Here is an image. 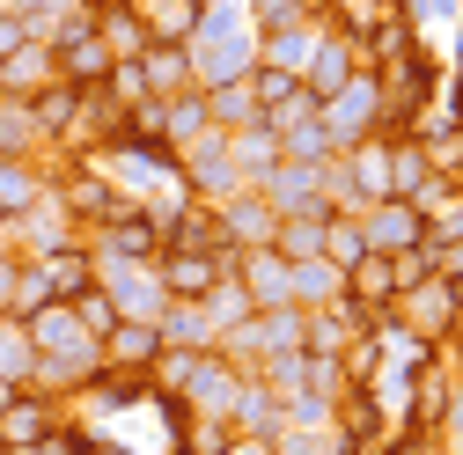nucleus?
Returning <instances> with one entry per match:
<instances>
[{"label": "nucleus", "instance_id": "f257e3e1", "mask_svg": "<svg viewBox=\"0 0 463 455\" xmlns=\"http://www.w3.org/2000/svg\"><path fill=\"white\" fill-rule=\"evenodd\" d=\"M317 118H324V133H331V147L345 154V147H354V140H368L375 125H383V81L361 67L354 81H345L338 96H324L317 103Z\"/></svg>", "mask_w": 463, "mask_h": 455}, {"label": "nucleus", "instance_id": "f03ea898", "mask_svg": "<svg viewBox=\"0 0 463 455\" xmlns=\"http://www.w3.org/2000/svg\"><path fill=\"white\" fill-rule=\"evenodd\" d=\"M390 316L412 330L420 346H449L456 323H463V309H456V294H449V279H434V272L420 279V287H404V294L390 302Z\"/></svg>", "mask_w": 463, "mask_h": 455}, {"label": "nucleus", "instance_id": "7ed1b4c3", "mask_svg": "<svg viewBox=\"0 0 463 455\" xmlns=\"http://www.w3.org/2000/svg\"><path fill=\"white\" fill-rule=\"evenodd\" d=\"M192 51H228V60H258V23L243 0H199V23L184 37Z\"/></svg>", "mask_w": 463, "mask_h": 455}, {"label": "nucleus", "instance_id": "20e7f679", "mask_svg": "<svg viewBox=\"0 0 463 455\" xmlns=\"http://www.w3.org/2000/svg\"><path fill=\"white\" fill-rule=\"evenodd\" d=\"M221 272H236V257H213V250H177V243H162V250H155V279H162V294H169V302H199Z\"/></svg>", "mask_w": 463, "mask_h": 455}, {"label": "nucleus", "instance_id": "39448f33", "mask_svg": "<svg viewBox=\"0 0 463 455\" xmlns=\"http://www.w3.org/2000/svg\"><path fill=\"white\" fill-rule=\"evenodd\" d=\"M361 236H368V250L404 257V250H420V243H427V213H420L412 199H375V206L361 213Z\"/></svg>", "mask_w": 463, "mask_h": 455}, {"label": "nucleus", "instance_id": "423d86ee", "mask_svg": "<svg viewBox=\"0 0 463 455\" xmlns=\"http://www.w3.org/2000/svg\"><path fill=\"white\" fill-rule=\"evenodd\" d=\"M60 426H67V404H60V396H44V389H15V404L0 412V441H8V455L37 448L44 433H60Z\"/></svg>", "mask_w": 463, "mask_h": 455}, {"label": "nucleus", "instance_id": "0eeeda50", "mask_svg": "<svg viewBox=\"0 0 463 455\" xmlns=\"http://www.w3.org/2000/svg\"><path fill=\"white\" fill-rule=\"evenodd\" d=\"M236 389H243V367L236 360H221L213 346L206 353H192V375H184V412H221L228 419V404H236Z\"/></svg>", "mask_w": 463, "mask_h": 455}, {"label": "nucleus", "instance_id": "6e6552de", "mask_svg": "<svg viewBox=\"0 0 463 455\" xmlns=\"http://www.w3.org/2000/svg\"><path fill=\"white\" fill-rule=\"evenodd\" d=\"M228 426H236L243 441H265V448H279V433H287V396H272L258 375H243L236 404H228Z\"/></svg>", "mask_w": 463, "mask_h": 455}, {"label": "nucleus", "instance_id": "1a4fd4ad", "mask_svg": "<svg viewBox=\"0 0 463 455\" xmlns=\"http://www.w3.org/2000/svg\"><path fill=\"white\" fill-rule=\"evenodd\" d=\"M52 191H60V206L74 213V228H103L118 206H133V199H118V191H110V177H103V169H74V177H60Z\"/></svg>", "mask_w": 463, "mask_h": 455}, {"label": "nucleus", "instance_id": "9d476101", "mask_svg": "<svg viewBox=\"0 0 463 455\" xmlns=\"http://www.w3.org/2000/svg\"><path fill=\"white\" fill-rule=\"evenodd\" d=\"M213 213H221V228H228V243H236V250H265L279 236V213L258 199V184H243L236 199H221Z\"/></svg>", "mask_w": 463, "mask_h": 455}, {"label": "nucleus", "instance_id": "9b49d317", "mask_svg": "<svg viewBox=\"0 0 463 455\" xmlns=\"http://www.w3.org/2000/svg\"><path fill=\"white\" fill-rule=\"evenodd\" d=\"M96 353H103L110 375H147L155 353H162V330H155V323H110V330L96 338Z\"/></svg>", "mask_w": 463, "mask_h": 455}, {"label": "nucleus", "instance_id": "f8f14e48", "mask_svg": "<svg viewBox=\"0 0 463 455\" xmlns=\"http://www.w3.org/2000/svg\"><path fill=\"white\" fill-rule=\"evenodd\" d=\"M345 302H354V309L375 323V316L397 302V265H390L383 250H368L361 265H345Z\"/></svg>", "mask_w": 463, "mask_h": 455}, {"label": "nucleus", "instance_id": "ddd939ff", "mask_svg": "<svg viewBox=\"0 0 463 455\" xmlns=\"http://www.w3.org/2000/svg\"><path fill=\"white\" fill-rule=\"evenodd\" d=\"M324 23H287V30H258V67H279V74H295L309 67V51H317Z\"/></svg>", "mask_w": 463, "mask_h": 455}, {"label": "nucleus", "instance_id": "4468645a", "mask_svg": "<svg viewBox=\"0 0 463 455\" xmlns=\"http://www.w3.org/2000/svg\"><path fill=\"white\" fill-rule=\"evenodd\" d=\"M126 8L140 15L147 44H184L192 23H199V0H126Z\"/></svg>", "mask_w": 463, "mask_h": 455}, {"label": "nucleus", "instance_id": "2eb2a0df", "mask_svg": "<svg viewBox=\"0 0 463 455\" xmlns=\"http://www.w3.org/2000/svg\"><path fill=\"white\" fill-rule=\"evenodd\" d=\"M155 330H162V353H206L213 346V323H206L199 302H169L155 316Z\"/></svg>", "mask_w": 463, "mask_h": 455}, {"label": "nucleus", "instance_id": "dca6fc26", "mask_svg": "<svg viewBox=\"0 0 463 455\" xmlns=\"http://www.w3.org/2000/svg\"><path fill=\"white\" fill-rule=\"evenodd\" d=\"M37 118H30V96L0 88V162H37Z\"/></svg>", "mask_w": 463, "mask_h": 455}, {"label": "nucleus", "instance_id": "f3484780", "mask_svg": "<svg viewBox=\"0 0 463 455\" xmlns=\"http://www.w3.org/2000/svg\"><path fill=\"white\" fill-rule=\"evenodd\" d=\"M228 162H236V169H243V177L258 184V177H265V169L279 162V133H272L265 118H250V125H236V133H228Z\"/></svg>", "mask_w": 463, "mask_h": 455}, {"label": "nucleus", "instance_id": "a211bd4d", "mask_svg": "<svg viewBox=\"0 0 463 455\" xmlns=\"http://www.w3.org/2000/svg\"><path fill=\"white\" fill-rule=\"evenodd\" d=\"M23 330H30V346H37V353H60V346H74V338H89L81 316H74V302H44V309H30Z\"/></svg>", "mask_w": 463, "mask_h": 455}, {"label": "nucleus", "instance_id": "6ab92c4d", "mask_svg": "<svg viewBox=\"0 0 463 455\" xmlns=\"http://www.w3.org/2000/svg\"><path fill=\"white\" fill-rule=\"evenodd\" d=\"M449 389H456V382H449V367H441V360H420V367H412V426H420V433H434V426H441Z\"/></svg>", "mask_w": 463, "mask_h": 455}, {"label": "nucleus", "instance_id": "aec40b11", "mask_svg": "<svg viewBox=\"0 0 463 455\" xmlns=\"http://www.w3.org/2000/svg\"><path fill=\"white\" fill-rule=\"evenodd\" d=\"M44 191H52V184H44L37 162H0V220H23Z\"/></svg>", "mask_w": 463, "mask_h": 455}, {"label": "nucleus", "instance_id": "412c9836", "mask_svg": "<svg viewBox=\"0 0 463 455\" xmlns=\"http://www.w3.org/2000/svg\"><path fill=\"white\" fill-rule=\"evenodd\" d=\"M140 74H147V96H184V88H192L184 44H147V51H140Z\"/></svg>", "mask_w": 463, "mask_h": 455}, {"label": "nucleus", "instance_id": "4be33fe9", "mask_svg": "<svg viewBox=\"0 0 463 455\" xmlns=\"http://www.w3.org/2000/svg\"><path fill=\"white\" fill-rule=\"evenodd\" d=\"M287 294H295V309H324V302H338V294H345V272H338V265H324V257H309V265L287 272Z\"/></svg>", "mask_w": 463, "mask_h": 455}, {"label": "nucleus", "instance_id": "5701e85b", "mask_svg": "<svg viewBox=\"0 0 463 455\" xmlns=\"http://www.w3.org/2000/svg\"><path fill=\"white\" fill-rule=\"evenodd\" d=\"M206 118H213L221 133H236V125H250V118H258V96H250V74H243V81H213V88H206Z\"/></svg>", "mask_w": 463, "mask_h": 455}, {"label": "nucleus", "instance_id": "b1692460", "mask_svg": "<svg viewBox=\"0 0 463 455\" xmlns=\"http://www.w3.org/2000/svg\"><path fill=\"white\" fill-rule=\"evenodd\" d=\"M324 220H331V213H287L279 236H272V250H279L287 265H309V257L324 250Z\"/></svg>", "mask_w": 463, "mask_h": 455}, {"label": "nucleus", "instance_id": "393cba45", "mask_svg": "<svg viewBox=\"0 0 463 455\" xmlns=\"http://www.w3.org/2000/svg\"><path fill=\"white\" fill-rule=\"evenodd\" d=\"M96 37L110 44V60H140L147 51V30H140V15L126 8V0L118 8H96Z\"/></svg>", "mask_w": 463, "mask_h": 455}, {"label": "nucleus", "instance_id": "a878e982", "mask_svg": "<svg viewBox=\"0 0 463 455\" xmlns=\"http://www.w3.org/2000/svg\"><path fill=\"white\" fill-rule=\"evenodd\" d=\"M279 154H287V162H338V147H331V133H324L317 110H302V118L279 133Z\"/></svg>", "mask_w": 463, "mask_h": 455}, {"label": "nucleus", "instance_id": "bb28decb", "mask_svg": "<svg viewBox=\"0 0 463 455\" xmlns=\"http://www.w3.org/2000/svg\"><path fill=\"white\" fill-rule=\"evenodd\" d=\"M317 257H324V265H338V272H345V265H361V257H368L361 213H331V220H324V250H317Z\"/></svg>", "mask_w": 463, "mask_h": 455}, {"label": "nucleus", "instance_id": "cd10ccee", "mask_svg": "<svg viewBox=\"0 0 463 455\" xmlns=\"http://www.w3.org/2000/svg\"><path fill=\"white\" fill-rule=\"evenodd\" d=\"M30 367H37V346H30L23 316H0V382H23L30 389Z\"/></svg>", "mask_w": 463, "mask_h": 455}, {"label": "nucleus", "instance_id": "c85d7f7f", "mask_svg": "<svg viewBox=\"0 0 463 455\" xmlns=\"http://www.w3.org/2000/svg\"><path fill=\"white\" fill-rule=\"evenodd\" d=\"M228 441H236V426L221 412H192L184 419V455H228Z\"/></svg>", "mask_w": 463, "mask_h": 455}, {"label": "nucleus", "instance_id": "c756f323", "mask_svg": "<svg viewBox=\"0 0 463 455\" xmlns=\"http://www.w3.org/2000/svg\"><path fill=\"white\" fill-rule=\"evenodd\" d=\"M103 96H110V110H133V103H147V74H140V60H118L103 74Z\"/></svg>", "mask_w": 463, "mask_h": 455}, {"label": "nucleus", "instance_id": "7c9ffc66", "mask_svg": "<svg viewBox=\"0 0 463 455\" xmlns=\"http://www.w3.org/2000/svg\"><path fill=\"white\" fill-rule=\"evenodd\" d=\"M74 316H81V330H89V338H103L110 323H118V309H110V294H103V287H81V294H74Z\"/></svg>", "mask_w": 463, "mask_h": 455}, {"label": "nucleus", "instance_id": "2f4dec72", "mask_svg": "<svg viewBox=\"0 0 463 455\" xmlns=\"http://www.w3.org/2000/svg\"><path fill=\"white\" fill-rule=\"evenodd\" d=\"M15 294H23V257H15V250H0V316L15 309Z\"/></svg>", "mask_w": 463, "mask_h": 455}, {"label": "nucleus", "instance_id": "473e14b6", "mask_svg": "<svg viewBox=\"0 0 463 455\" xmlns=\"http://www.w3.org/2000/svg\"><path fill=\"white\" fill-rule=\"evenodd\" d=\"M434 441H449V448L463 455V389H449V412H441V426H434Z\"/></svg>", "mask_w": 463, "mask_h": 455}, {"label": "nucleus", "instance_id": "72a5a7b5", "mask_svg": "<svg viewBox=\"0 0 463 455\" xmlns=\"http://www.w3.org/2000/svg\"><path fill=\"white\" fill-rule=\"evenodd\" d=\"M23 44H30V15H8V8H0V60L23 51Z\"/></svg>", "mask_w": 463, "mask_h": 455}, {"label": "nucleus", "instance_id": "f704fd0d", "mask_svg": "<svg viewBox=\"0 0 463 455\" xmlns=\"http://www.w3.org/2000/svg\"><path fill=\"white\" fill-rule=\"evenodd\" d=\"M0 8H8V15H60L67 0H0Z\"/></svg>", "mask_w": 463, "mask_h": 455}, {"label": "nucleus", "instance_id": "c9c22d12", "mask_svg": "<svg viewBox=\"0 0 463 455\" xmlns=\"http://www.w3.org/2000/svg\"><path fill=\"white\" fill-rule=\"evenodd\" d=\"M228 455H279V448H265V441H243V433H236V441H228Z\"/></svg>", "mask_w": 463, "mask_h": 455}, {"label": "nucleus", "instance_id": "e433bc0d", "mask_svg": "<svg viewBox=\"0 0 463 455\" xmlns=\"http://www.w3.org/2000/svg\"><path fill=\"white\" fill-rule=\"evenodd\" d=\"M15 389H23V382H0V412H8V404H15Z\"/></svg>", "mask_w": 463, "mask_h": 455}, {"label": "nucleus", "instance_id": "4c0bfd02", "mask_svg": "<svg viewBox=\"0 0 463 455\" xmlns=\"http://www.w3.org/2000/svg\"><path fill=\"white\" fill-rule=\"evenodd\" d=\"M449 294H456V309H463V272H456V279H449Z\"/></svg>", "mask_w": 463, "mask_h": 455}]
</instances>
